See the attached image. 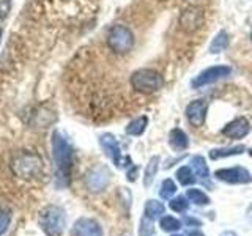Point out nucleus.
Wrapping results in <instances>:
<instances>
[{
  "label": "nucleus",
  "instance_id": "2eb2a0df",
  "mask_svg": "<svg viewBox=\"0 0 252 236\" xmlns=\"http://www.w3.org/2000/svg\"><path fill=\"white\" fill-rule=\"evenodd\" d=\"M246 151L244 145H233V147H224V148H213L210 151V157L213 161L218 159H224V157H230V156H238Z\"/></svg>",
  "mask_w": 252,
  "mask_h": 236
},
{
  "label": "nucleus",
  "instance_id": "1a4fd4ad",
  "mask_svg": "<svg viewBox=\"0 0 252 236\" xmlns=\"http://www.w3.org/2000/svg\"><path fill=\"white\" fill-rule=\"evenodd\" d=\"M110 181V172L104 165H94L85 175V184L92 192H99L106 189Z\"/></svg>",
  "mask_w": 252,
  "mask_h": 236
},
{
  "label": "nucleus",
  "instance_id": "f03ea898",
  "mask_svg": "<svg viewBox=\"0 0 252 236\" xmlns=\"http://www.w3.org/2000/svg\"><path fill=\"white\" fill-rule=\"evenodd\" d=\"M43 169V159L36 153L32 151H22L16 154L11 161V170L21 179H36L41 177Z\"/></svg>",
  "mask_w": 252,
  "mask_h": 236
},
{
  "label": "nucleus",
  "instance_id": "f8f14e48",
  "mask_svg": "<svg viewBox=\"0 0 252 236\" xmlns=\"http://www.w3.org/2000/svg\"><path fill=\"white\" fill-rule=\"evenodd\" d=\"M249 132H251V123L248 121V118L238 117V118H235V120H232L230 123L224 126L222 136H225L228 139L240 140L243 137H246Z\"/></svg>",
  "mask_w": 252,
  "mask_h": 236
},
{
  "label": "nucleus",
  "instance_id": "20e7f679",
  "mask_svg": "<svg viewBox=\"0 0 252 236\" xmlns=\"http://www.w3.org/2000/svg\"><path fill=\"white\" fill-rule=\"evenodd\" d=\"M38 222L47 236H62L66 225L65 211L57 205H49L39 212Z\"/></svg>",
  "mask_w": 252,
  "mask_h": 236
},
{
  "label": "nucleus",
  "instance_id": "c85d7f7f",
  "mask_svg": "<svg viewBox=\"0 0 252 236\" xmlns=\"http://www.w3.org/2000/svg\"><path fill=\"white\" fill-rule=\"evenodd\" d=\"M137 175H139V167L131 165V167L128 169V173H126V178H128V181H136Z\"/></svg>",
  "mask_w": 252,
  "mask_h": 236
},
{
  "label": "nucleus",
  "instance_id": "39448f33",
  "mask_svg": "<svg viewBox=\"0 0 252 236\" xmlns=\"http://www.w3.org/2000/svg\"><path fill=\"white\" fill-rule=\"evenodd\" d=\"M107 47L117 55H125L132 51L134 47V35L132 31L122 24H115L109 29L106 35Z\"/></svg>",
  "mask_w": 252,
  "mask_h": 236
},
{
  "label": "nucleus",
  "instance_id": "ddd939ff",
  "mask_svg": "<svg viewBox=\"0 0 252 236\" xmlns=\"http://www.w3.org/2000/svg\"><path fill=\"white\" fill-rule=\"evenodd\" d=\"M71 236H102V228L96 220L82 217L76 220L73 230H71Z\"/></svg>",
  "mask_w": 252,
  "mask_h": 236
},
{
  "label": "nucleus",
  "instance_id": "2f4dec72",
  "mask_svg": "<svg viewBox=\"0 0 252 236\" xmlns=\"http://www.w3.org/2000/svg\"><path fill=\"white\" fill-rule=\"evenodd\" d=\"M220 236H238L235 232H232V230H225V232H222L220 233Z\"/></svg>",
  "mask_w": 252,
  "mask_h": 236
},
{
  "label": "nucleus",
  "instance_id": "dca6fc26",
  "mask_svg": "<svg viewBox=\"0 0 252 236\" xmlns=\"http://www.w3.org/2000/svg\"><path fill=\"white\" fill-rule=\"evenodd\" d=\"M228 43H230V38H228V33L225 30H220L215 35V38L211 39L210 43V47H208V52L216 55V54H220L222 51H225L228 47Z\"/></svg>",
  "mask_w": 252,
  "mask_h": 236
},
{
  "label": "nucleus",
  "instance_id": "4be33fe9",
  "mask_svg": "<svg viewBox=\"0 0 252 236\" xmlns=\"http://www.w3.org/2000/svg\"><path fill=\"white\" fill-rule=\"evenodd\" d=\"M195 173L191 167H188V165H183V167H180L177 170V179L181 186H191L194 184L195 181Z\"/></svg>",
  "mask_w": 252,
  "mask_h": 236
},
{
  "label": "nucleus",
  "instance_id": "cd10ccee",
  "mask_svg": "<svg viewBox=\"0 0 252 236\" xmlns=\"http://www.w3.org/2000/svg\"><path fill=\"white\" fill-rule=\"evenodd\" d=\"M10 222H11V216L8 214V212L0 211V235H3L8 230Z\"/></svg>",
  "mask_w": 252,
  "mask_h": 236
},
{
  "label": "nucleus",
  "instance_id": "f704fd0d",
  "mask_svg": "<svg viewBox=\"0 0 252 236\" xmlns=\"http://www.w3.org/2000/svg\"><path fill=\"white\" fill-rule=\"evenodd\" d=\"M172 236H181V235H172Z\"/></svg>",
  "mask_w": 252,
  "mask_h": 236
},
{
  "label": "nucleus",
  "instance_id": "4468645a",
  "mask_svg": "<svg viewBox=\"0 0 252 236\" xmlns=\"http://www.w3.org/2000/svg\"><path fill=\"white\" fill-rule=\"evenodd\" d=\"M169 145L175 151H185L189 147V139L186 136V132L180 128H173L169 134Z\"/></svg>",
  "mask_w": 252,
  "mask_h": 236
},
{
  "label": "nucleus",
  "instance_id": "a211bd4d",
  "mask_svg": "<svg viewBox=\"0 0 252 236\" xmlns=\"http://www.w3.org/2000/svg\"><path fill=\"white\" fill-rule=\"evenodd\" d=\"M191 169L194 170L195 177H199L202 179H208L210 178V170H208L207 161H205L203 156H200V154L192 156V159H191Z\"/></svg>",
  "mask_w": 252,
  "mask_h": 236
},
{
  "label": "nucleus",
  "instance_id": "423d86ee",
  "mask_svg": "<svg viewBox=\"0 0 252 236\" xmlns=\"http://www.w3.org/2000/svg\"><path fill=\"white\" fill-rule=\"evenodd\" d=\"M99 145L102 148V151L106 153V156L114 162L115 167H118V169L131 167V157L125 156L122 153V148L112 134H102L99 137Z\"/></svg>",
  "mask_w": 252,
  "mask_h": 236
},
{
  "label": "nucleus",
  "instance_id": "6e6552de",
  "mask_svg": "<svg viewBox=\"0 0 252 236\" xmlns=\"http://www.w3.org/2000/svg\"><path fill=\"white\" fill-rule=\"evenodd\" d=\"M215 177L219 181H224L228 184H249L252 181V175L244 167H227L215 172Z\"/></svg>",
  "mask_w": 252,
  "mask_h": 236
},
{
  "label": "nucleus",
  "instance_id": "5701e85b",
  "mask_svg": "<svg viewBox=\"0 0 252 236\" xmlns=\"http://www.w3.org/2000/svg\"><path fill=\"white\" fill-rule=\"evenodd\" d=\"M159 225H161V228L164 232H177V230H180L181 222L178 219L172 217V216H162Z\"/></svg>",
  "mask_w": 252,
  "mask_h": 236
},
{
  "label": "nucleus",
  "instance_id": "473e14b6",
  "mask_svg": "<svg viewBox=\"0 0 252 236\" xmlns=\"http://www.w3.org/2000/svg\"><path fill=\"white\" fill-rule=\"evenodd\" d=\"M2 33H3V31H2V29H0V41H2Z\"/></svg>",
  "mask_w": 252,
  "mask_h": 236
},
{
  "label": "nucleus",
  "instance_id": "c9c22d12",
  "mask_svg": "<svg viewBox=\"0 0 252 236\" xmlns=\"http://www.w3.org/2000/svg\"><path fill=\"white\" fill-rule=\"evenodd\" d=\"M251 156H252V149H251Z\"/></svg>",
  "mask_w": 252,
  "mask_h": 236
},
{
  "label": "nucleus",
  "instance_id": "6ab92c4d",
  "mask_svg": "<svg viewBox=\"0 0 252 236\" xmlns=\"http://www.w3.org/2000/svg\"><path fill=\"white\" fill-rule=\"evenodd\" d=\"M165 211V206L158 200H148L145 203V217L152 219V220H156L159 219Z\"/></svg>",
  "mask_w": 252,
  "mask_h": 236
},
{
  "label": "nucleus",
  "instance_id": "9d476101",
  "mask_svg": "<svg viewBox=\"0 0 252 236\" xmlns=\"http://www.w3.org/2000/svg\"><path fill=\"white\" fill-rule=\"evenodd\" d=\"M180 29L185 31V33H194L197 31L203 24V13L200 8L197 6H189L180 14Z\"/></svg>",
  "mask_w": 252,
  "mask_h": 236
},
{
  "label": "nucleus",
  "instance_id": "c756f323",
  "mask_svg": "<svg viewBox=\"0 0 252 236\" xmlns=\"http://www.w3.org/2000/svg\"><path fill=\"white\" fill-rule=\"evenodd\" d=\"M185 222H186L188 225H197V227H200V225H202L200 220H199V219H195V217H186Z\"/></svg>",
  "mask_w": 252,
  "mask_h": 236
},
{
  "label": "nucleus",
  "instance_id": "b1692460",
  "mask_svg": "<svg viewBox=\"0 0 252 236\" xmlns=\"http://www.w3.org/2000/svg\"><path fill=\"white\" fill-rule=\"evenodd\" d=\"M177 192V186L173 183L172 179H164L162 184H161V189H159V195L162 197L164 200H170L172 195Z\"/></svg>",
  "mask_w": 252,
  "mask_h": 236
},
{
  "label": "nucleus",
  "instance_id": "7ed1b4c3",
  "mask_svg": "<svg viewBox=\"0 0 252 236\" xmlns=\"http://www.w3.org/2000/svg\"><path fill=\"white\" fill-rule=\"evenodd\" d=\"M131 88L142 94H153L162 88V76L152 68H140L129 77Z\"/></svg>",
  "mask_w": 252,
  "mask_h": 236
},
{
  "label": "nucleus",
  "instance_id": "0eeeda50",
  "mask_svg": "<svg viewBox=\"0 0 252 236\" xmlns=\"http://www.w3.org/2000/svg\"><path fill=\"white\" fill-rule=\"evenodd\" d=\"M232 74V68L227 65H215L210 66L207 69L200 71L192 81H191V87L192 88H202V87L211 85L218 81H222V79L228 77Z\"/></svg>",
  "mask_w": 252,
  "mask_h": 236
},
{
  "label": "nucleus",
  "instance_id": "f257e3e1",
  "mask_svg": "<svg viewBox=\"0 0 252 236\" xmlns=\"http://www.w3.org/2000/svg\"><path fill=\"white\" fill-rule=\"evenodd\" d=\"M52 157L62 178L69 179L71 169L74 164V149L68 139L59 131L52 134Z\"/></svg>",
  "mask_w": 252,
  "mask_h": 236
},
{
  "label": "nucleus",
  "instance_id": "a878e982",
  "mask_svg": "<svg viewBox=\"0 0 252 236\" xmlns=\"http://www.w3.org/2000/svg\"><path fill=\"white\" fill-rule=\"evenodd\" d=\"M169 206L172 211H175V212H185L189 206V202L185 199V197H175V199H172L170 203H169Z\"/></svg>",
  "mask_w": 252,
  "mask_h": 236
},
{
  "label": "nucleus",
  "instance_id": "f3484780",
  "mask_svg": "<svg viewBox=\"0 0 252 236\" xmlns=\"http://www.w3.org/2000/svg\"><path fill=\"white\" fill-rule=\"evenodd\" d=\"M147 126H148V118L145 115L137 117L126 126V134H128V136H132V137H139L145 132Z\"/></svg>",
  "mask_w": 252,
  "mask_h": 236
},
{
  "label": "nucleus",
  "instance_id": "7c9ffc66",
  "mask_svg": "<svg viewBox=\"0 0 252 236\" xmlns=\"http://www.w3.org/2000/svg\"><path fill=\"white\" fill-rule=\"evenodd\" d=\"M188 236H205L202 232H199V230H191L188 233Z\"/></svg>",
  "mask_w": 252,
  "mask_h": 236
},
{
  "label": "nucleus",
  "instance_id": "72a5a7b5",
  "mask_svg": "<svg viewBox=\"0 0 252 236\" xmlns=\"http://www.w3.org/2000/svg\"><path fill=\"white\" fill-rule=\"evenodd\" d=\"M251 39H252V29H251Z\"/></svg>",
  "mask_w": 252,
  "mask_h": 236
},
{
  "label": "nucleus",
  "instance_id": "aec40b11",
  "mask_svg": "<svg viewBox=\"0 0 252 236\" xmlns=\"http://www.w3.org/2000/svg\"><path fill=\"white\" fill-rule=\"evenodd\" d=\"M158 169H159V156H153L152 159L148 161L147 167H145V173H144V184L147 187L153 183V179L158 173Z\"/></svg>",
  "mask_w": 252,
  "mask_h": 236
},
{
  "label": "nucleus",
  "instance_id": "393cba45",
  "mask_svg": "<svg viewBox=\"0 0 252 236\" xmlns=\"http://www.w3.org/2000/svg\"><path fill=\"white\" fill-rule=\"evenodd\" d=\"M153 235H155V220L144 216V219L140 220L139 236H153Z\"/></svg>",
  "mask_w": 252,
  "mask_h": 236
},
{
  "label": "nucleus",
  "instance_id": "bb28decb",
  "mask_svg": "<svg viewBox=\"0 0 252 236\" xmlns=\"http://www.w3.org/2000/svg\"><path fill=\"white\" fill-rule=\"evenodd\" d=\"M13 0H0V22H3L11 13Z\"/></svg>",
  "mask_w": 252,
  "mask_h": 236
},
{
  "label": "nucleus",
  "instance_id": "412c9836",
  "mask_svg": "<svg viewBox=\"0 0 252 236\" xmlns=\"http://www.w3.org/2000/svg\"><path fill=\"white\" fill-rule=\"evenodd\" d=\"M186 197L189 202H192L194 205H199V206H202V205H210V197L203 191H200V189H195V187L188 189Z\"/></svg>",
  "mask_w": 252,
  "mask_h": 236
},
{
  "label": "nucleus",
  "instance_id": "9b49d317",
  "mask_svg": "<svg viewBox=\"0 0 252 236\" xmlns=\"http://www.w3.org/2000/svg\"><path fill=\"white\" fill-rule=\"evenodd\" d=\"M207 110H208V102L205 99H194L189 102L186 107V118L189 124H192L194 128H202L207 120Z\"/></svg>",
  "mask_w": 252,
  "mask_h": 236
}]
</instances>
